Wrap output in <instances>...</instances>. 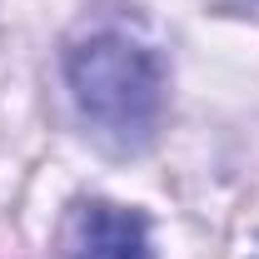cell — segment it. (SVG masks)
<instances>
[{
  "mask_svg": "<svg viewBox=\"0 0 259 259\" xmlns=\"http://www.w3.org/2000/svg\"><path fill=\"white\" fill-rule=\"evenodd\" d=\"M65 80L80 115L105 135L140 145L160 125L164 110V65L150 45L125 30H95L65 55Z\"/></svg>",
  "mask_w": 259,
  "mask_h": 259,
  "instance_id": "obj_1",
  "label": "cell"
},
{
  "mask_svg": "<svg viewBox=\"0 0 259 259\" xmlns=\"http://www.w3.org/2000/svg\"><path fill=\"white\" fill-rule=\"evenodd\" d=\"M70 259H155V249H150V229L135 209L85 204Z\"/></svg>",
  "mask_w": 259,
  "mask_h": 259,
  "instance_id": "obj_2",
  "label": "cell"
},
{
  "mask_svg": "<svg viewBox=\"0 0 259 259\" xmlns=\"http://www.w3.org/2000/svg\"><path fill=\"white\" fill-rule=\"evenodd\" d=\"M249 259H259V239H254V244H249Z\"/></svg>",
  "mask_w": 259,
  "mask_h": 259,
  "instance_id": "obj_3",
  "label": "cell"
}]
</instances>
